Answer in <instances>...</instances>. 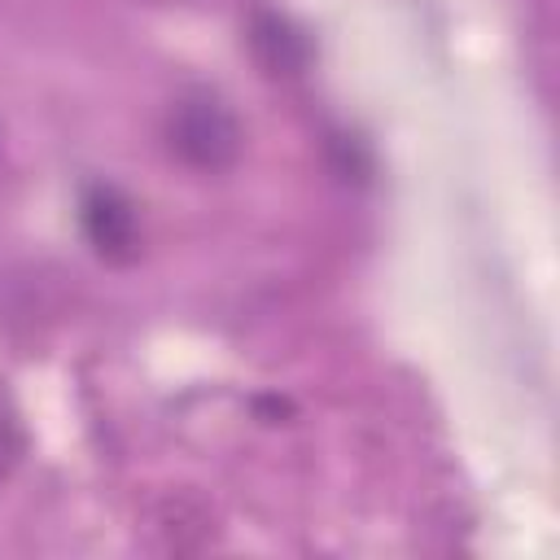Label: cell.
Wrapping results in <instances>:
<instances>
[{
  "label": "cell",
  "instance_id": "cell-1",
  "mask_svg": "<svg viewBox=\"0 0 560 560\" xmlns=\"http://www.w3.org/2000/svg\"><path fill=\"white\" fill-rule=\"evenodd\" d=\"M166 136H171V149L197 171L232 166L241 158V140H245L236 114L210 92H188L184 101H175Z\"/></svg>",
  "mask_w": 560,
  "mask_h": 560
},
{
  "label": "cell",
  "instance_id": "cell-4",
  "mask_svg": "<svg viewBox=\"0 0 560 560\" xmlns=\"http://www.w3.org/2000/svg\"><path fill=\"white\" fill-rule=\"evenodd\" d=\"M18 455H22V429H18L13 411L0 402V477L18 464Z\"/></svg>",
  "mask_w": 560,
  "mask_h": 560
},
{
  "label": "cell",
  "instance_id": "cell-3",
  "mask_svg": "<svg viewBox=\"0 0 560 560\" xmlns=\"http://www.w3.org/2000/svg\"><path fill=\"white\" fill-rule=\"evenodd\" d=\"M249 44H254V57L262 61L267 74H302V66H306V57H311L302 31L289 26V22L276 18V13L254 18V26H249Z\"/></svg>",
  "mask_w": 560,
  "mask_h": 560
},
{
  "label": "cell",
  "instance_id": "cell-2",
  "mask_svg": "<svg viewBox=\"0 0 560 560\" xmlns=\"http://www.w3.org/2000/svg\"><path fill=\"white\" fill-rule=\"evenodd\" d=\"M83 236L92 241V249L105 262H131L136 249H140L131 201L118 188H109V184L88 188L83 192Z\"/></svg>",
  "mask_w": 560,
  "mask_h": 560
}]
</instances>
